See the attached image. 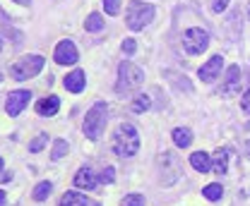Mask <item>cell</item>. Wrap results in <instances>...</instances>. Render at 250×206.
<instances>
[{"label": "cell", "mask_w": 250, "mask_h": 206, "mask_svg": "<svg viewBox=\"0 0 250 206\" xmlns=\"http://www.w3.org/2000/svg\"><path fill=\"white\" fill-rule=\"evenodd\" d=\"M113 153H118V156H123V158H130V156H135L137 153V149H140V134H137V130L132 127V125H127L123 122L118 130H116V137H113Z\"/></svg>", "instance_id": "cell-1"}, {"label": "cell", "mask_w": 250, "mask_h": 206, "mask_svg": "<svg viewBox=\"0 0 250 206\" xmlns=\"http://www.w3.org/2000/svg\"><path fill=\"white\" fill-rule=\"evenodd\" d=\"M142 82H145V72H142L137 65H132L130 60H123V62L118 65V84H116V91H118L121 96L132 94L135 89H140Z\"/></svg>", "instance_id": "cell-2"}, {"label": "cell", "mask_w": 250, "mask_h": 206, "mask_svg": "<svg viewBox=\"0 0 250 206\" xmlns=\"http://www.w3.org/2000/svg\"><path fill=\"white\" fill-rule=\"evenodd\" d=\"M152 19H154V5H149V2H140V0H132V2L127 5L125 24H127L132 31L145 29Z\"/></svg>", "instance_id": "cell-3"}, {"label": "cell", "mask_w": 250, "mask_h": 206, "mask_svg": "<svg viewBox=\"0 0 250 206\" xmlns=\"http://www.w3.org/2000/svg\"><path fill=\"white\" fill-rule=\"evenodd\" d=\"M106 120H108V108H106V103H101V101L94 103L92 108H89V113H87V118H84V134H87V139L96 142V139L104 134Z\"/></svg>", "instance_id": "cell-4"}, {"label": "cell", "mask_w": 250, "mask_h": 206, "mask_svg": "<svg viewBox=\"0 0 250 206\" xmlns=\"http://www.w3.org/2000/svg\"><path fill=\"white\" fill-rule=\"evenodd\" d=\"M41 67H43V58H41V56H29V58L17 60V62L10 67V75H12V79L24 82V79L36 77V75L41 72Z\"/></svg>", "instance_id": "cell-5"}, {"label": "cell", "mask_w": 250, "mask_h": 206, "mask_svg": "<svg viewBox=\"0 0 250 206\" xmlns=\"http://www.w3.org/2000/svg\"><path fill=\"white\" fill-rule=\"evenodd\" d=\"M207 46H209L207 31L195 27V29H188L186 34H183V48H186V53H190V56H200Z\"/></svg>", "instance_id": "cell-6"}, {"label": "cell", "mask_w": 250, "mask_h": 206, "mask_svg": "<svg viewBox=\"0 0 250 206\" xmlns=\"http://www.w3.org/2000/svg\"><path fill=\"white\" fill-rule=\"evenodd\" d=\"M29 98H31L29 91H12V94L7 96V103H5V111H7V115L17 118V115H20V113L27 108Z\"/></svg>", "instance_id": "cell-7"}, {"label": "cell", "mask_w": 250, "mask_h": 206, "mask_svg": "<svg viewBox=\"0 0 250 206\" xmlns=\"http://www.w3.org/2000/svg\"><path fill=\"white\" fill-rule=\"evenodd\" d=\"M241 89V67L238 65H231L226 70V77H224V84H221V94L224 96H231Z\"/></svg>", "instance_id": "cell-8"}, {"label": "cell", "mask_w": 250, "mask_h": 206, "mask_svg": "<svg viewBox=\"0 0 250 206\" xmlns=\"http://www.w3.org/2000/svg\"><path fill=\"white\" fill-rule=\"evenodd\" d=\"M56 62L58 65H75L77 62V48L72 41H61L56 46Z\"/></svg>", "instance_id": "cell-9"}, {"label": "cell", "mask_w": 250, "mask_h": 206, "mask_svg": "<svg viewBox=\"0 0 250 206\" xmlns=\"http://www.w3.org/2000/svg\"><path fill=\"white\" fill-rule=\"evenodd\" d=\"M221 65H224V58L221 56H212L202 67H200V79L202 82H214L221 72Z\"/></svg>", "instance_id": "cell-10"}, {"label": "cell", "mask_w": 250, "mask_h": 206, "mask_svg": "<svg viewBox=\"0 0 250 206\" xmlns=\"http://www.w3.org/2000/svg\"><path fill=\"white\" fill-rule=\"evenodd\" d=\"M58 108H61V98H58V96H48V98H43V101H39V103H36V113H39V115H43V118L56 115V113H58Z\"/></svg>", "instance_id": "cell-11"}, {"label": "cell", "mask_w": 250, "mask_h": 206, "mask_svg": "<svg viewBox=\"0 0 250 206\" xmlns=\"http://www.w3.org/2000/svg\"><path fill=\"white\" fill-rule=\"evenodd\" d=\"M190 166L197 170V173H209L212 170V156L205 153V151H195L190 156Z\"/></svg>", "instance_id": "cell-12"}, {"label": "cell", "mask_w": 250, "mask_h": 206, "mask_svg": "<svg viewBox=\"0 0 250 206\" xmlns=\"http://www.w3.org/2000/svg\"><path fill=\"white\" fill-rule=\"evenodd\" d=\"M84 82H87V77H84V72L82 70H75V72H70L67 77H65V89L67 91H72V94H80L82 89H84Z\"/></svg>", "instance_id": "cell-13"}, {"label": "cell", "mask_w": 250, "mask_h": 206, "mask_svg": "<svg viewBox=\"0 0 250 206\" xmlns=\"http://www.w3.org/2000/svg\"><path fill=\"white\" fill-rule=\"evenodd\" d=\"M96 182H99V177L94 175L89 168H80V170H77V175H75V185H77V187H82V189H94V187H96Z\"/></svg>", "instance_id": "cell-14"}, {"label": "cell", "mask_w": 250, "mask_h": 206, "mask_svg": "<svg viewBox=\"0 0 250 206\" xmlns=\"http://www.w3.org/2000/svg\"><path fill=\"white\" fill-rule=\"evenodd\" d=\"M190 142H192V132L188 130V127H176L173 130V144L181 149L190 147Z\"/></svg>", "instance_id": "cell-15"}, {"label": "cell", "mask_w": 250, "mask_h": 206, "mask_svg": "<svg viewBox=\"0 0 250 206\" xmlns=\"http://www.w3.org/2000/svg\"><path fill=\"white\" fill-rule=\"evenodd\" d=\"M226 168H229V151L226 149H219L214 161H212V170L221 175V173H226Z\"/></svg>", "instance_id": "cell-16"}, {"label": "cell", "mask_w": 250, "mask_h": 206, "mask_svg": "<svg viewBox=\"0 0 250 206\" xmlns=\"http://www.w3.org/2000/svg\"><path fill=\"white\" fill-rule=\"evenodd\" d=\"M61 206H87V197L80 192H67L61 199Z\"/></svg>", "instance_id": "cell-17"}, {"label": "cell", "mask_w": 250, "mask_h": 206, "mask_svg": "<svg viewBox=\"0 0 250 206\" xmlns=\"http://www.w3.org/2000/svg\"><path fill=\"white\" fill-rule=\"evenodd\" d=\"M84 29L87 31H101L104 29V17L99 12H92L87 19H84Z\"/></svg>", "instance_id": "cell-18"}, {"label": "cell", "mask_w": 250, "mask_h": 206, "mask_svg": "<svg viewBox=\"0 0 250 206\" xmlns=\"http://www.w3.org/2000/svg\"><path fill=\"white\" fill-rule=\"evenodd\" d=\"M51 189H53V185H51V182H39V185L34 187V199H36V202L48 199V197H51Z\"/></svg>", "instance_id": "cell-19"}, {"label": "cell", "mask_w": 250, "mask_h": 206, "mask_svg": "<svg viewBox=\"0 0 250 206\" xmlns=\"http://www.w3.org/2000/svg\"><path fill=\"white\" fill-rule=\"evenodd\" d=\"M221 194H224V189H221V185H217V182H212V185H207V187L202 189V197H205V199H209V202L221 199Z\"/></svg>", "instance_id": "cell-20"}, {"label": "cell", "mask_w": 250, "mask_h": 206, "mask_svg": "<svg viewBox=\"0 0 250 206\" xmlns=\"http://www.w3.org/2000/svg\"><path fill=\"white\" fill-rule=\"evenodd\" d=\"M149 106H152V101H149V96H145V94H140V96L132 101V111H135V113H145V111H149Z\"/></svg>", "instance_id": "cell-21"}, {"label": "cell", "mask_w": 250, "mask_h": 206, "mask_svg": "<svg viewBox=\"0 0 250 206\" xmlns=\"http://www.w3.org/2000/svg\"><path fill=\"white\" fill-rule=\"evenodd\" d=\"M46 142H48V134H36V139L29 142V151L31 153H39L41 149L46 147Z\"/></svg>", "instance_id": "cell-22"}, {"label": "cell", "mask_w": 250, "mask_h": 206, "mask_svg": "<svg viewBox=\"0 0 250 206\" xmlns=\"http://www.w3.org/2000/svg\"><path fill=\"white\" fill-rule=\"evenodd\" d=\"M67 153V142H62V139H58L56 144H53V151H51V158L53 161H58V158H62Z\"/></svg>", "instance_id": "cell-23"}, {"label": "cell", "mask_w": 250, "mask_h": 206, "mask_svg": "<svg viewBox=\"0 0 250 206\" xmlns=\"http://www.w3.org/2000/svg\"><path fill=\"white\" fill-rule=\"evenodd\" d=\"M121 206H145V197L142 194H127Z\"/></svg>", "instance_id": "cell-24"}, {"label": "cell", "mask_w": 250, "mask_h": 206, "mask_svg": "<svg viewBox=\"0 0 250 206\" xmlns=\"http://www.w3.org/2000/svg\"><path fill=\"white\" fill-rule=\"evenodd\" d=\"M104 10H106V15H118L121 0H104Z\"/></svg>", "instance_id": "cell-25"}, {"label": "cell", "mask_w": 250, "mask_h": 206, "mask_svg": "<svg viewBox=\"0 0 250 206\" xmlns=\"http://www.w3.org/2000/svg\"><path fill=\"white\" fill-rule=\"evenodd\" d=\"M113 177H116V170L108 166V168H104V170H101L99 180H101V182H113Z\"/></svg>", "instance_id": "cell-26"}, {"label": "cell", "mask_w": 250, "mask_h": 206, "mask_svg": "<svg viewBox=\"0 0 250 206\" xmlns=\"http://www.w3.org/2000/svg\"><path fill=\"white\" fill-rule=\"evenodd\" d=\"M135 48H137V46H135V41H132V38H125L123 41V53L132 56V53H135Z\"/></svg>", "instance_id": "cell-27"}, {"label": "cell", "mask_w": 250, "mask_h": 206, "mask_svg": "<svg viewBox=\"0 0 250 206\" xmlns=\"http://www.w3.org/2000/svg\"><path fill=\"white\" fill-rule=\"evenodd\" d=\"M241 108H243L246 113H250V89L243 94V96H241Z\"/></svg>", "instance_id": "cell-28"}, {"label": "cell", "mask_w": 250, "mask_h": 206, "mask_svg": "<svg viewBox=\"0 0 250 206\" xmlns=\"http://www.w3.org/2000/svg\"><path fill=\"white\" fill-rule=\"evenodd\" d=\"M226 7H229V0H214V5H212L214 12H224Z\"/></svg>", "instance_id": "cell-29"}, {"label": "cell", "mask_w": 250, "mask_h": 206, "mask_svg": "<svg viewBox=\"0 0 250 206\" xmlns=\"http://www.w3.org/2000/svg\"><path fill=\"white\" fill-rule=\"evenodd\" d=\"M7 180H12V173H5V168H2V156H0V182H7Z\"/></svg>", "instance_id": "cell-30"}, {"label": "cell", "mask_w": 250, "mask_h": 206, "mask_svg": "<svg viewBox=\"0 0 250 206\" xmlns=\"http://www.w3.org/2000/svg\"><path fill=\"white\" fill-rule=\"evenodd\" d=\"M5 202H7V199H5V192L0 189V206H5Z\"/></svg>", "instance_id": "cell-31"}, {"label": "cell", "mask_w": 250, "mask_h": 206, "mask_svg": "<svg viewBox=\"0 0 250 206\" xmlns=\"http://www.w3.org/2000/svg\"><path fill=\"white\" fill-rule=\"evenodd\" d=\"M246 151H248V158H250V139L246 142Z\"/></svg>", "instance_id": "cell-32"}, {"label": "cell", "mask_w": 250, "mask_h": 206, "mask_svg": "<svg viewBox=\"0 0 250 206\" xmlns=\"http://www.w3.org/2000/svg\"><path fill=\"white\" fill-rule=\"evenodd\" d=\"M15 2H20V5H29V0H15Z\"/></svg>", "instance_id": "cell-33"}, {"label": "cell", "mask_w": 250, "mask_h": 206, "mask_svg": "<svg viewBox=\"0 0 250 206\" xmlns=\"http://www.w3.org/2000/svg\"><path fill=\"white\" fill-rule=\"evenodd\" d=\"M248 15H250V10H248Z\"/></svg>", "instance_id": "cell-34"}]
</instances>
